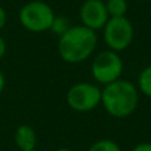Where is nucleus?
Wrapping results in <instances>:
<instances>
[{
    "label": "nucleus",
    "mask_w": 151,
    "mask_h": 151,
    "mask_svg": "<svg viewBox=\"0 0 151 151\" xmlns=\"http://www.w3.org/2000/svg\"><path fill=\"white\" fill-rule=\"evenodd\" d=\"M134 39V27L126 16L110 17L104 27V40L110 50L122 52L131 45Z\"/></svg>",
    "instance_id": "obj_5"
},
{
    "label": "nucleus",
    "mask_w": 151,
    "mask_h": 151,
    "mask_svg": "<svg viewBox=\"0 0 151 151\" xmlns=\"http://www.w3.org/2000/svg\"><path fill=\"white\" fill-rule=\"evenodd\" d=\"M28 151H37L36 149H33V150H28Z\"/></svg>",
    "instance_id": "obj_18"
},
{
    "label": "nucleus",
    "mask_w": 151,
    "mask_h": 151,
    "mask_svg": "<svg viewBox=\"0 0 151 151\" xmlns=\"http://www.w3.org/2000/svg\"><path fill=\"white\" fill-rule=\"evenodd\" d=\"M143 1H151V0H143Z\"/></svg>",
    "instance_id": "obj_19"
},
{
    "label": "nucleus",
    "mask_w": 151,
    "mask_h": 151,
    "mask_svg": "<svg viewBox=\"0 0 151 151\" xmlns=\"http://www.w3.org/2000/svg\"><path fill=\"white\" fill-rule=\"evenodd\" d=\"M5 24H7V12H5V9L0 5V31L5 27Z\"/></svg>",
    "instance_id": "obj_14"
},
{
    "label": "nucleus",
    "mask_w": 151,
    "mask_h": 151,
    "mask_svg": "<svg viewBox=\"0 0 151 151\" xmlns=\"http://www.w3.org/2000/svg\"><path fill=\"white\" fill-rule=\"evenodd\" d=\"M15 145L20 151H28L36 149L37 134L35 129L29 125H20L13 134Z\"/></svg>",
    "instance_id": "obj_8"
},
{
    "label": "nucleus",
    "mask_w": 151,
    "mask_h": 151,
    "mask_svg": "<svg viewBox=\"0 0 151 151\" xmlns=\"http://www.w3.org/2000/svg\"><path fill=\"white\" fill-rule=\"evenodd\" d=\"M123 72V63L121 56L114 50H102L94 57L91 63L93 78L101 85H109L119 80Z\"/></svg>",
    "instance_id": "obj_4"
},
{
    "label": "nucleus",
    "mask_w": 151,
    "mask_h": 151,
    "mask_svg": "<svg viewBox=\"0 0 151 151\" xmlns=\"http://www.w3.org/2000/svg\"><path fill=\"white\" fill-rule=\"evenodd\" d=\"M55 16V11L48 3L41 0H32L21 7L19 12V21L28 32L42 33L50 31Z\"/></svg>",
    "instance_id": "obj_3"
},
{
    "label": "nucleus",
    "mask_w": 151,
    "mask_h": 151,
    "mask_svg": "<svg viewBox=\"0 0 151 151\" xmlns=\"http://www.w3.org/2000/svg\"><path fill=\"white\" fill-rule=\"evenodd\" d=\"M89 151H121V147L111 139H99L91 145Z\"/></svg>",
    "instance_id": "obj_12"
},
{
    "label": "nucleus",
    "mask_w": 151,
    "mask_h": 151,
    "mask_svg": "<svg viewBox=\"0 0 151 151\" xmlns=\"http://www.w3.org/2000/svg\"><path fill=\"white\" fill-rule=\"evenodd\" d=\"M55 151H73V150L66 149V147H61V149H57V150H55Z\"/></svg>",
    "instance_id": "obj_17"
},
{
    "label": "nucleus",
    "mask_w": 151,
    "mask_h": 151,
    "mask_svg": "<svg viewBox=\"0 0 151 151\" xmlns=\"http://www.w3.org/2000/svg\"><path fill=\"white\" fill-rule=\"evenodd\" d=\"M133 151H151V143L150 142H142V143L137 145Z\"/></svg>",
    "instance_id": "obj_13"
},
{
    "label": "nucleus",
    "mask_w": 151,
    "mask_h": 151,
    "mask_svg": "<svg viewBox=\"0 0 151 151\" xmlns=\"http://www.w3.org/2000/svg\"><path fill=\"white\" fill-rule=\"evenodd\" d=\"M70 23H69V19L66 16H55V20L52 23V27H50V31L55 35H57L58 37L63 36L69 28H70Z\"/></svg>",
    "instance_id": "obj_11"
},
{
    "label": "nucleus",
    "mask_w": 151,
    "mask_h": 151,
    "mask_svg": "<svg viewBox=\"0 0 151 151\" xmlns=\"http://www.w3.org/2000/svg\"><path fill=\"white\" fill-rule=\"evenodd\" d=\"M5 52H7V42H5L4 37L0 35V60L4 57Z\"/></svg>",
    "instance_id": "obj_15"
},
{
    "label": "nucleus",
    "mask_w": 151,
    "mask_h": 151,
    "mask_svg": "<svg viewBox=\"0 0 151 151\" xmlns=\"http://www.w3.org/2000/svg\"><path fill=\"white\" fill-rule=\"evenodd\" d=\"M97 40L96 32L85 25H72L58 39V55L68 64L83 63L94 52Z\"/></svg>",
    "instance_id": "obj_1"
},
{
    "label": "nucleus",
    "mask_w": 151,
    "mask_h": 151,
    "mask_svg": "<svg viewBox=\"0 0 151 151\" xmlns=\"http://www.w3.org/2000/svg\"><path fill=\"white\" fill-rule=\"evenodd\" d=\"M80 19L82 25L97 32L104 29L110 19L105 1L102 0H85L80 8Z\"/></svg>",
    "instance_id": "obj_7"
},
{
    "label": "nucleus",
    "mask_w": 151,
    "mask_h": 151,
    "mask_svg": "<svg viewBox=\"0 0 151 151\" xmlns=\"http://www.w3.org/2000/svg\"><path fill=\"white\" fill-rule=\"evenodd\" d=\"M106 5L107 13H109L110 17H122V16H126V12H127V0H107L105 3Z\"/></svg>",
    "instance_id": "obj_9"
},
{
    "label": "nucleus",
    "mask_w": 151,
    "mask_h": 151,
    "mask_svg": "<svg viewBox=\"0 0 151 151\" xmlns=\"http://www.w3.org/2000/svg\"><path fill=\"white\" fill-rule=\"evenodd\" d=\"M138 88L146 97L151 98V65L146 66L141 72L138 78Z\"/></svg>",
    "instance_id": "obj_10"
},
{
    "label": "nucleus",
    "mask_w": 151,
    "mask_h": 151,
    "mask_svg": "<svg viewBox=\"0 0 151 151\" xmlns=\"http://www.w3.org/2000/svg\"><path fill=\"white\" fill-rule=\"evenodd\" d=\"M139 93L134 83L127 80H119L102 89L101 104L111 117L126 118L138 106Z\"/></svg>",
    "instance_id": "obj_2"
},
{
    "label": "nucleus",
    "mask_w": 151,
    "mask_h": 151,
    "mask_svg": "<svg viewBox=\"0 0 151 151\" xmlns=\"http://www.w3.org/2000/svg\"><path fill=\"white\" fill-rule=\"evenodd\" d=\"M4 88H5V77H4V73L0 70V94L3 93Z\"/></svg>",
    "instance_id": "obj_16"
},
{
    "label": "nucleus",
    "mask_w": 151,
    "mask_h": 151,
    "mask_svg": "<svg viewBox=\"0 0 151 151\" xmlns=\"http://www.w3.org/2000/svg\"><path fill=\"white\" fill-rule=\"evenodd\" d=\"M102 90L94 83L78 82L66 93V102L72 110L78 113L91 111L101 104Z\"/></svg>",
    "instance_id": "obj_6"
}]
</instances>
